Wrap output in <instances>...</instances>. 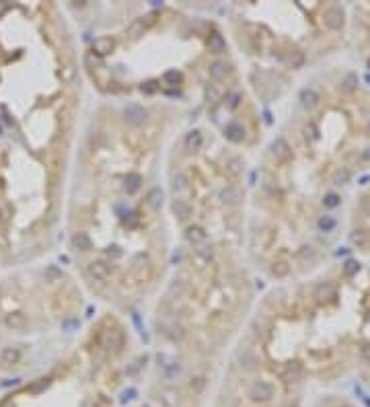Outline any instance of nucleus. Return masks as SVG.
Segmentation results:
<instances>
[{
	"label": "nucleus",
	"instance_id": "obj_1",
	"mask_svg": "<svg viewBox=\"0 0 370 407\" xmlns=\"http://www.w3.org/2000/svg\"><path fill=\"white\" fill-rule=\"evenodd\" d=\"M2 325L6 327L8 331L21 333L29 327V317L23 311H6L2 315Z\"/></svg>",
	"mask_w": 370,
	"mask_h": 407
},
{
	"label": "nucleus",
	"instance_id": "obj_2",
	"mask_svg": "<svg viewBox=\"0 0 370 407\" xmlns=\"http://www.w3.org/2000/svg\"><path fill=\"white\" fill-rule=\"evenodd\" d=\"M146 117H148V109L142 107L140 103H130L124 107V120L126 124L130 126H140V124H144L146 122Z\"/></svg>",
	"mask_w": 370,
	"mask_h": 407
},
{
	"label": "nucleus",
	"instance_id": "obj_3",
	"mask_svg": "<svg viewBox=\"0 0 370 407\" xmlns=\"http://www.w3.org/2000/svg\"><path fill=\"white\" fill-rule=\"evenodd\" d=\"M274 397V386L265 383V381H257L251 385V389H249V399L255 401V403H265Z\"/></svg>",
	"mask_w": 370,
	"mask_h": 407
},
{
	"label": "nucleus",
	"instance_id": "obj_4",
	"mask_svg": "<svg viewBox=\"0 0 370 407\" xmlns=\"http://www.w3.org/2000/svg\"><path fill=\"white\" fill-rule=\"evenodd\" d=\"M87 276L91 278L93 282H107L109 278H111V267L103 261H91L87 265Z\"/></svg>",
	"mask_w": 370,
	"mask_h": 407
},
{
	"label": "nucleus",
	"instance_id": "obj_5",
	"mask_svg": "<svg viewBox=\"0 0 370 407\" xmlns=\"http://www.w3.org/2000/svg\"><path fill=\"white\" fill-rule=\"evenodd\" d=\"M323 21L325 25L331 29V31H337V29H342L344 23H346V13H344V8H339V6H329L325 15H323Z\"/></svg>",
	"mask_w": 370,
	"mask_h": 407
},
{
	"label": "nucleus",
	"instance_id": "obj_6",
	"mask_svg": "<svg viewBox=\"0 0 370 407\" xmlns=\"http://www.w3.org/2000/svg\"><path fill=\"white\" fill-rule=\"evenodd\" d=\"M113 49H115V39H113V37L103 35V37H97L95 42H93L91 54H95L97 58H105V56L111 54Z\"/></svg>",
	"mask_w": 370,
	"mask_h": 407
},
{
	"label": "nucleus",
	"instance_id": "obj_7",
	"mask_svg": "<svg viewBox=\"0 0 370 407\" xmlns=\"http://www.w3.org/2000/svg\"><path fill=\"white\" fill-rule=\"evenodd\" d=\"M148 263H151V261H148V257H146L144 253H140V255L134 257L132 265H130V274H132L134 280L142 282L144 278L148 276Z\"/></svg>",
	"mask_w": 370,
	"mask_h": 407
},
{
	"label": "nucleus",
	"instance_id": "obj_8",
	"mask_svg": "<svg viewBox=\"0 0 370 407\" xmlns=\"http://www.w3.org/2000/svg\"><path fill=\"white\" fill-rule=\"evenodd\" d=\"M208 239V233L204 231V226H199V224H192V226H187V231H185V241L192 245V247H202Z\"/></svg>",
	"mask_w": 370,
	"mask_h": 407
},
{
	"label": "nucleus",
	"instance_id": "obj_9",
	"mask_svg": "<svg viewBox=\"0 0 370 407\" xmlns=\"http://www.w3.org/2000/svg\"><path fill=\"white\" fill-rule=\"evenodd\" d=\"M228 72H231V66H228L226 62L216 60V62H212V64L208 66V76L212 78L214 83H222L224 78L228 76Z\"/></svg>",
	"mask_w": 370,
	"mask_h": 407
},
{
	"label": "nucleus",
	"instance_id": "obj_10",
	"mask_svg": "<svg viewBox=\"0 0 370 407\" xmlns=\"http://www.w3.org/2000/svg\"><path fill=\"white\" fill-rule=\"evenodd\" d=\"M272 154L278 158V161L284 163L292 156V148H290V144L284 140V138H276V140L272 142Z\"/></svg>",
	"mask_w": 370,
	"mask_h": 407
},
{
	"label": "nucleus",
	"instance_id": "obj_11",
	"mask_svg": "<svg viewBox=\"0 0 370 407\" xmlns=\"http://www.w3.org/2000/svg\"><path fill=\"white\" fill-rule=\"evenodd\" d=\"M224 136H226V140H231V142H235V144L243 142V140H245V128H243V124H239V122L226 124V128H224Z\"/></svg>",
	"mask_w": 370,
	"mask_h": 407
},
{
	"label": "nucleus",
	"instance_id": "obj_12",
	"mask_svg": "<svg viewBox=\"0 0 370 407\" xmlns=\"http://www.w3.org/2000/svg\"><path fill=\"white\" fill-rule=\"evenodd\" d=\"M218 197L222 200V204L235 206V204H239V200H241V192H239L237 187H233V185H224L222 190L218 192Z\"/></svg>",
	"mask_w": 370,
	"mask_h": 407
},
{
	"label": "nucleus",
	"instance_id": "obj_13",
	"mask_svg": "<svg viewBox=\"0 0 370 407\" xmlns=\"http://www.w3.org/2000/svg\"><path fill=\"white\" fill-rule=\"evenodd\" d=\"M70 245H72V249H76V251H91L93 249V241L87 233H74L72 239H70Z\"/></svg>",
	"mask_w": 370,
	"mask_h": 407
},
{
	"label": "nucleus",
	"instance_id": "obj_14",
	"mask_svg": "<svg viewBox=\"0 0 370 407\" xmlns=\"http://www.w3.org/2000/svg\"><path fill=\"white\" fill-rule=\"evenodd\" d=\"M202 142H204L202 132H199V130H192V132L185 136L183 146H185V150H187V152H197L199 148H202Z\"/></svg>",
	"mask_w": 370,
	"mask_h": 407
},
{
	"label": "nucleus",
	"instance_id": "obj_15",
	"mask_svg": "<svg viewBox=\"0 0 370 407\" xmlns=\"http://www.w3.org/2000/svg\"><path fill=\"white\" fill-rule=\"evenodd\" d=\"M165 202V193L161 187H152V190H148L146 193V206L151 208V210H158V208L163 206Z\"/></svg>",
	"mask_w": 370,
	"mask_h": 407
},
{
	"label": "nucleus",
	"instance_id": "obj_16",
	"mask_svg": "<svg viewBox=\"0 0 370 407\" xmlns=\"http://www.w3.org/2000/svg\"><path fill=\"white\" fill-rule=\"evenodd\" d=\"M298 99H301V105L305 109H315L319 105V101H321L319 95H317V91H313V88H303L301 95H298Z\"/></svg>",
	"mask_w": 370,
	"mask_h": 407
},
{
	"label": "nucleus",
	"instance_id": "obj_17",
	"mask_svg": "<svg viewBox=\"0 0 370 407\" xmlns=\"http://www.w3.org/2000/svg\"><path fill=\"white\" fill-rule=\"evenodd\" d=\"M352 243L358 249H370V231H366V228H356L352 233Z\"/></svg>",
	"mask_w": 370,
	"mask_h": 407
},
{
	"label": "nucleus",
	"instance_id": "obj_18",
	"mask_svg": "<svg viewBox=\"0 0 370 407\" xmlns=\"http://www.w3.org/2000/svg\"><path fill=\"white\" fill-rule=\"evenodd\" d=\"M173 214L177 216V220L185 222L189 216H192V206H189L185 200H173Z\"/></svg>",
	"mask_w": 370,
	"mask_h": 407
},
{
	"label": "nucleus",
	"instance_id": "obj_19",
	"mask_svg": "<svg viewBox=\"0 0 370 407\" xmlns=\"http://www.w3.org/2000/svg\"><path fill=\"white\" fill-rule=\"evenodd\" d=\"M208 49L212 54H222L226 49V39L220 33H210L208 35Z\"/></svg>",
	"mask_w": 370,
	"mask_h": 407
},
{
	"label": "nucleus",
	"instance_id": "obj_20",
	"mask_svg": "<svg viewBox=\"0 0 370 407\" xmlns=\"http://www.w3.org/2000/svg\"><path fill=\"white\" fill-rule=\"evenodd\" d=\"M103 342H105L107 347H115V350H119V347L124 345V331L122 329H113V331L109 329L103 337Z\"/></svg>",
	"mask_w": 370,
	"mask_h": 407
},
{
	"label": "nucleus",
	"instance_id": "obj_21",
	"mask_svg": "<svg viewBox=\"0 0 370 407\" xmlns=\"http://www.w3.org/2000/svg\"><path fill=\"white\" fill-rule=\"evenodd\" d=\"M333 294H335V288H333V284H329V282L319 284V286L315 288V299H317L319 302H325L327 299H331Z\"/></svg>",
	"mask_w": 370,
	"mask_h": 407
},
{
	"label": "nucleus",
	"instance_id": "obj_22",
	"mask_svg": "<svg viewBox=\"0 0 370 407\" xmlns=\"http://www.w3.org/2000/svg\"><path fill=\"white\" fill-rule=\"evenodd\" d=\"M194 255H196V261L199 263V267H204V265L210 263V259L214 257V249H212V247H204V245H202V247H197Z\"/></svg>",
	"mask_w": 370,
	"mask_h": 407
},
{
	"label": "nucleus",
	"instance_id": "obj_23",
	"mask_svg": "<svg viewBox=\"0 0 370 407\" xmlns=\"http://www.w3.org/2000/svg\"><path fill=\"white\" fill-rule=\"evenodd\" d=\"M356 86H358V74L356 72H348L342 78V85H339V88H342L344 93H354Z\"/></svg>",
	"mask_w": 370,
	"mask_h": 407
},
{
	"label": "nucleus",
	"instance_id": "obj_24",
	"mask_svg": "<svg viewBox=\"0 0 370 407\" xmlns=\"http://www.w3.org/2000/svg\"><path fill=\"white\" fill-rule=\"evenodd\" d=\"M173 190L175 192H187L189 190V177L183 171L175 173V177H173Z\"/></svg>",
	"mask_w": 370,
	"mask_h": 407
},
{
	"label": "nucleus",
	"instance_id": "obj_25",
	"mask_svg": "<svg viewBox=\"0 0 370 407\" xmlns=\"http://www.w3.org/2000/svg\"><path fill=\"white\" fill-rule=\"evenodd\" d=\"M146 31V27L142 23V19H136V21H132L128 25V35L132 37V39H138V37H142Z\"/></svg>",
	"mask_w": 370,
	"mask_h": 407
},
{
	"label": "nucleus",
	"instance_id": "obj_26",
	"mask_svg": "<svg viewBox=\"0 0 370 407\" xmlns=\"http://www.w3.org/2000/svg\"><path fill=\"white\" fill-rule=\"evenodd\" d=\"M44 278H45V282L56 284V282L62 280V270H60L58 265H47L45 272H44Z\"/></svg>",
	"mask_w": 370,
	"mask_h": 407
},
{
	"label": "nucleus",
	"instance_id": "obj_27",
	"mask_svg": "<svg viewBox=\"0 0 370 407\" xmlns=\"http://www.w3.org/2000/svg\"><path fill=\"white\" fill-rule=\"evenodd\" d=\"M140 183H142V177H140L138 173H130V175L126 177V190H128V193L136 192L138 187H140Z\"/></svg>",
	"mask_w": 370,
	"mask_h": 407
},
{
	"label": "nucleus",
	"instance_id": "obj_28",
	"mask_svg": "<svg viewBox=\"0 0 370 407\" xmlns=\"http://www.w3.org/2000/svg\"><path fill=\"white\" fill-rule=\"evenodd\" d=\"M317 224H319V231H323V233H331L333 228H335V224H337V222H335V218H333V216H321V218H319V222H317Z\"/></svg>",
	"mask_w": 370,
	"mask_h": 407
},
{
	"label": "nucleus",
	"instance_id": "obj_29",
	"mask_svg": "<svg viewBox=\"0 0 370 407\" xmlns=\"http://www.w3.org/2000/svg\"><path fill=\"white\" fill-rule=\"evenodd\" d=\"M272 274H274L276 278H286V276L290 274V265H288L286 261H276V263L272 265Z\"/></svg>",
	"mask_w": 370,
	"mask_h": 407
},
{
	"label": "nucleus",
	"instance_id": "obj_30",
	"mask_svg": "<svg viewBox=\"0 0 370 407\" xmlns=\"http://www.w3.org/2000/svg\"><path fill=\"white\" fill-rule=\"evenodd\" d=\"M339 204H342V197H339L337 193H327L323 197V206L329 208V210H333V208H337Z\"/></svg>",
	"mask_w": 370,
	"mask_h": 407
},
{
	"label": "nucleus",
	"instance_id": "obj_31",
	"mask_svg": "<svg viewBox=\"0 0 370 407\" xmlns=\"http://www.w3.org/2000/svg\"><path fill=\"white\" fill-rule=\"evenodd\" d=\"M303 376V368H301V364H292V366H288V370H286V381H296V379H301Z\"/></svg>",
	"mask_w": 370,
	"mask_h": 407
},
{
	"label": "nucleus",
	"instance_id": "obj_32",
	"mask_svg": "<svg viewBox=\"0 0 370 407\" xmlns=\"http://www.w3.org/2000/svg\"><path fill=\"white\" fill-rule=\"evenodd\" d=\"M358 272H360V263L354 261V259H348L346 265H344V274H346L348 278H352V276H356Z\"/></svg>",
	"mask_w": 370,
	"mask_h": 407
},
{
	"label": "nucleus",
	"instance_id": "obj_33",
	"mask_svg": "<svg viewBox=\"0 0 370 407\" xmlns=\"http://www.w3.org/2000/svg\"><path fill=\"white\" fill-rule=\"evenodd\" d=\"M303 62H305L303 52H292V54L288 56V64L292 66V68H301V66H303Z\"/></svg>",
	"mask_w": 370,
	"mask_h": 407
},
{
	"label": "nucleus",
	"instance_id": "obj_34",
	"mask_svg": "<svg viewBox=\"0 0 370 407\" xmlns=\"http://www.w3.org/2000/svg\"><path fill=\"white\" fill-rule=\"evenodd\" d=\"M163 78H165V83H167V85H179V83H181V72H177V70H167Z\"/></svg>",
	"mask_w": 370,
	"mask_h": 407
},
{
	"label": "nucleus",
	"instance_id": "obj_35",
	"mask_svg": "<svg viewBox=\"0 0 370 407\" xmlns=\"http://www.w3.org/2000/svg\"><path fill=\"white\" fill-rule=\"evenodd\" d=\"M333 181L337 185H346L349 181V171H348V169H339V171L333 175Z\"/></svg>",
	"mask_w": 370,
	"mask_h": 407
},
{
	"label": "nucleus",
	"instance_id": "obj_36",
	"mask_svg": "<svg viewBox=\"0 0 370 407\" xmlns=\"http://www.w3.org/2000/svg\"><path fill=\"white\" fill-rule=\"evenodd\" d=\"M140 91H142L144 95H154L158 91V85L154 81H146V83L140 85Z\"/></svg>",
	"mask_w": 370,
	"mask_h": 407
},
{
	"label": "nucleus",
	"instance_id": "obj_37",
	"mask_svg": "<svg viewBox=\"0 0 370 407\" xmlns=\"http://www.w3.org/2000/svg\"><path fill=\"white\" fill-rule=\"evenodd\" d=\"M169 337H171L173 342L183 340V337H185V329H183L181 325H173V327H171V333H169Z\"/></svg>",
	"mask_w": 370,
	"mask_h": 407
},
{
	"label": "nucleus",
	"instance_id": "obj_38",
	"mask_svg": "<svg viewBox=\"0 0 370 407\" xmlns=\"http://www.w3.org/2000/svg\"><path fill=\"white\" fill-rule=\"evenodd\" d=\"M85 64H87V68H97L99 64H101V60H99V58H97L95 54L88 52V54L85 56Z\"/></svg>",
	"mask_w": 370,
	"mask_h": 407
},
{
	"label": "nucleus",
	"instance_id": "obj_39",
	"mask_svg": "<svg viewBox=\"0 0 370 407\" xmlns=\"http://www.w3.org/2000/svg\"><path fill=\"white\" fill-rule=\"evenodd\" d=\"M226 167H228V171H231L233 175L241 173V163H239V158H231V161L226 163Z\"/></svg>",
	"mask_w": 370,
	"mask_h": 407
},
{
	"label": "nucleus",
	"instance_id": "obj_40",
	"mask_svg": "<svg viewBox=\"0 0 370 407\" xmlns=\"http://www.w3.org/2000/svg\"><path fill=\"white\" fill-rule=\"evenodd\" d=\"M179 372H181V366L173 362V364H171V366H169V368L165 370V376H167V379H173V376H175V374H179Z\"/></svg>",
	"mask_w": 370,
	"mask_h": 407
},
{
	"label": "nucleus",
	"instance_id": "obj_41",
	"mask_svg": "<svg viewBox=\"0 0 370 407\" xmlns=\"http://www.w3.org/2000/svg\"><path fill=\"white\" fill-rule=\"evenodd\" d=\"M204 385H206V381L202 379V376H197V379H194V381H192V389H196V391L199 393V391L204 389Z\"/></svg>",
	"mask_w": 370,
	"mask_h": 407
},
{
	"label": "nucleus",
	"instance_id": "obj_42",
	"mask_svg": "<svg viewBox=\"0 0 370 407\" xmlns=\"http://www.w3.org/2000/svg\"><path fill=\"white\" fill-rule=\"evenodd\" d=\"M206 99L210 103H216L218 101V91H214V88H208L206 91Z\"/></svg>",
	"mask_w": 370,
	"mask_h": 407
},
{
	"label": "nucleus",
	"instance_id": "obj_43",
	"mask_svg": "<svg viewBox=\"0 0 370 407\" xmlns=\"http://www.w3.org/2000/svg\"><path fill=\"white\" fill-rule=\"evenodd\" d=\"M239 99H241V95H239V93H233L231 97H228V107L235 109V107L239 105Z\"/></svg>",
	"mask_w": 370,
	"mask_h": 407
},
{
	"label": "nucleus",
	"instance_id": "obj_44",
	"mask_svg": "<svg viewBox=\"0 0 370 407\" xmlns=\"http://www.w3.org/2000/svg\"><path fill=\"white\" fill-rule=\"evenodd\" d=\"M298 255H301V259H306V257H315V251L311 249V247H303V251Z\"/></svg>",
	"mask_w": 370,
	"mask_h": 407
},
{
	"label": "nucleus",
	"instance_id": "obj_45",
	"mask_svg": "<svg viewBox=\"0 0 370 407\" xmlns=\"http://www.w3.org/2000/svg\"><path fill=\"white\" fill-rule=\"evenodd\" d=\"M362 210H364V212L370 216V195H366L364 200H362Z\"/></svg>",
	"mask_w": 370,
	"mask_h": 407
},
{
	"label": "nucleus",
	"instance_id": "obj_46",
	"mask_svg": "<svg viewBox=\"0 0 370 407\" xmlns=\"http://www.w3.org/2000/svg\"><path fill=\"white\" fill-rule=\"evenodd\" d=\"M362 356H364L366 360H370V343H366V345L362 347Z\"/></svg>",
	"mask_w": 370,
	"mask_h": 407
},
{
	"label": "nucleus",
	"instance_id": "obj_47",
	"mask_svg": "<svg viewBox=\"0 0 370 407\" xmlns=\"http://www.w3.org/2000/svg\"><path fill=\"white\" fill-rule=\"evenodd\" d=\"M362 156H364V161H368V163H370V148H366V150L362 152Z\"/></svg>",
	"mask_w": 370,
	"mask_h": 407
},
{
	"label": "nucleus",
	"instance_id": "obj_48",
	"mask_svg": "<svg viewBox=\"0 0 370 407\" xmlns=\"http://www.w3.org/2000/svg\"><path fill=\"white\" fill-rule=\"evenodd\" d=\"M368 70H370V58H368Z\"/></svg>",
	"mask_w": 370,
	"mask_h": 407
},
{
	"label": "nucleus",
	"instance_id": "obj_49",
	"mask_svg": "<svg viewBox=\"0 0 370 407\" xmlns=\"http://www.w3.org/2000/svg\"><path fill=\"white\" fill-rule=\"evenodd\" d=\"M368 132H370V122H368Z\"/></svg>",
	"mask_w": 370,
	"mask_h": 407
},
{
	"label": "nucleus",
	"instance_id": "obj_50",
	"mask_svg": "<svg viewBox=\"0 0 370 407\" xmlns=\"http://www.w3.org/2000/svg\"><path fill=\"white\" fill-rule=\"evenodd\" d=\"M344 407H348V405H344Z\"/></svg>",
	"mask_w": 370,
	"mask_h": 407
}]
</instances>
